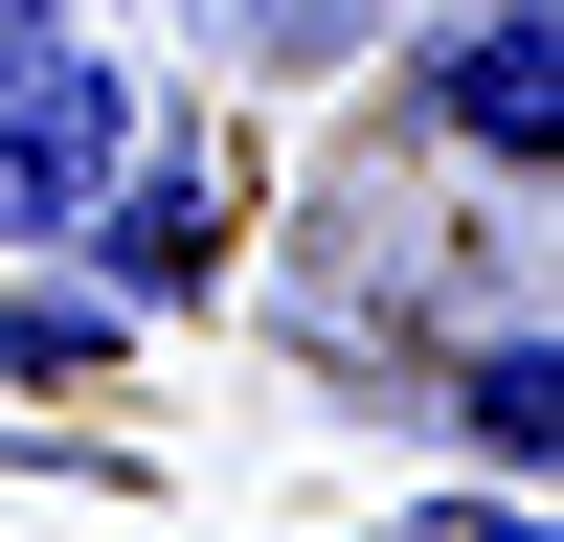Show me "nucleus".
<instances>
[{"mask_svg":"<svg viewBox=\"0 0 564 542\" xmlns=\"http://www.w3.org/2000/svg\"><path fill=\"white\" fill-rule=\"evenodd\" d=\"M135 113H159V90L90 23H0V249H68V204L135 159Z\"/></svg>","mask_w":564,"mask_h":542,"instance_id":"obj_1","label":"nucleus"},{"mask_svg":"<svg viewBox=\"0 0 564 542\" xmlns=\"http://www.w3.org/2000/svg\"><path fill=\"white\" fill-rule=\"evenodd\" d=\"M406 136L475 159V181H542V136H564V23H542V0L430 23V45H406Z\"/></svg>","mask_w":564,"mask_h":542,"instance_id":"obj_2","label":"nucleus"},{"mask_svg":"<svg viewBox=\"0 0 564 542\" xmlns=\"http://www.w3.org/2000/svg\"><path fill=\"white\" fill-rule=\"evenodd\" d=\"M204 249H226V159L135 113V159H113V181L68 204V271H90L113 316H159V294H204Z\"/></svg>","mask_w":564,"mask_h":542,"instance_id":"obj_3","label":"nucleus"},{"mask_svg":"<svg viewBox=\"0 0 564 542\" xmlns=\"http://www.w3.org/2000/svg\"><path fill=\"white\" fill-rule=\"evenodd\" d=\"M452 430H475V475H542V430H564V339H542V294H497V316H475Z\"/></svg>","mask_w":564,"mask_h":542,"instance_id":"obj_4","label":"nucleus"},{"mask_svg":"<svg viewBox=\"0 0 564 542\" xmlns=\"http://www.w3.org/2000/svg\"><path fill=\"white\" fill-rule=\"evenodd\" d=\"M113 339H135V316L90 294V271H68V294H0V384H113Z\"/></svg>","mask_w":564,"mask_h":542,"instance_id":"obj_5","label":"nucleus"},{"mask_svg":"<svg viewBox=\"0 0 564 542\" xmlns=\"http://www.w3.org/2000/svg\"><path fill=\"white\" fill-rule=\"evenodd\" d=\"M384 542H542V475H452V497H406Z\"/></svg>","mask_w":564,"mask_h":542,"instance_id":"obj_6","label":"nucleus"},{"mask_svg":"<svg viewBox=\"0 0 564 542\" xmlns=\"http://www.w3.org/2000/svg\"><path fill=\"white\" fill-rule=\"evenodd\" d=\"M0 23H90V0H0Z\"/></svg>","mask_w":564,"mask_h":542,"instance_id":"obj_7","label":"nucleus"}]
</instances>
